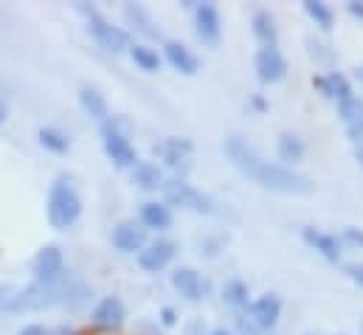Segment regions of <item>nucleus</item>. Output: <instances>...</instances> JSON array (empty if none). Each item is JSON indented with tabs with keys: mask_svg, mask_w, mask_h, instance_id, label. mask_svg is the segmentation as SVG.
Masks as SVG:
<instances>
[{
	"mask_svg": "<svg viewBox=\"0 0 363 335\" xmlns=\"http://www.w3.org/2000/svg\"><path fill=\"white\" fill-rule=\"evenodd\" d=\"M223 150H225L228 161L240 169L245 177L257 180L259 186H265V189H271V192H281V194H307V192L313 189V183H310L304 175H298L296 169H290V167L265 161V158H262L245 138H240V136H228L225 144H223Z\"/></svg>",
	"mask_w": 363,
	"mask_h": 335,
	"instance_id": "1",
	"label": "nucleus"
},
{
	"mask_svg": "<svg viewBox=\"0 0 363 335\" xmlns=\"http://www.w3.org/2000/svg\"><path fill=\"white\" fill-rule=\"evenodd\" d=\"M45 217L57 231L71 229L82 217V194L71 175H57V180L51 183L45 200Z\"/></svg>",
	"mask_w": 363,
	"mask_h": 335,
	"instance_id": "2",
	"label": "nucleus"
},
{
	"mask_svg": "<svg viewBox=\"0 0 363 335\" xmlns=\"http://www.w3.org/2000/svg\"><path fill=\"white\" fill-rule=\"evenodd\" d=\"M127 133H130V121L121 116H110L107 121H101V147L118 169H133L138 164V153L127 138Z\"/></svg>",
	"mask_w": 363,
	"mask_h": 335,
	"instance_id": "3",
	"label": "nucleus"
},
{
	"mask_svg": "<svg viewBox=\"0 0 363 335\" xmlns=\"http://www.w3.org/2000/svg\"><path fill=\"white\" fill-rule=\"evenodd\" d=\"M77 11L88 20V31H91V37L104 48V51H110V54H124V51H130V37H127V31L118 28V26H113L96 6L77 3Z\"/></svg>",
	"mask_w": 363,
	"mask_h": 335,
	"instance_id": "4",
	"label": "nucleus"
},
{
	"mask_svg": "<svg viewBox=\"0 0 363 335\" xmlns=\"http://www.w3.org/2000/svg\"><path fill=\"white\" fill-rule=\"evenodd\" d=\"M161 192H164V203L167 206H178V209L194 212V214H214V200L203 189H197L194 183H189L186 177H169V180H164Z\"/></svg>",
	"mask_w": 363,
	"mask_h": 335,
	"instance_id": "5",
	"label": "nucleus"
},
{
	"mask_svg": "<svg viewBox=\"0 0 363 335\" xmlns=\"http://www.w3.org/2000/svg\"><path fill=\"white\" fill-rule=\"evenodd\" d=\"M65 287H68V279H62L57 285L31 282L23 290H17L14 304H11V313H40V310H48V307H54V304L62 302Z\"/></svg>",
	"mask_w": 363,
	"mask_h": 335,
	"instance_id": "6",
	"label": "nucleus"
},
{
	"mask_svg": "<svg viewBox=\"0 0 363 335\" xmlns=\"http://www.w3.org/2000/svg\"><path fill=\"white\" fill-rule=\"evenodd\" d=\"M31 273H34V282H43V285H57V282L68 279L62 248L60 246H43L31 259Z\"/></svg>",
	"mask_w": 363,
	"mask_h": 335,
	"instance_id": "7",
	"label": "nucleus"
},
{
	"mask_svg": "<svg viewBox=\"0 0 363 335\" xmlns=\"http://www.w3.org/2000/svg\"><path fill=\"white\" fill-rule=\"evenodd\" d=\"M279 319H281V299L276 293H262L251 299V304L245 307V322L254 324L259 333H271Z\"/></svg>",
	"mask_w": 363,
	"mask_h": 335,
	"instance_id": "8",
	"label": "nucleus"
},
{
	"mask_svg": "<svg viewBox=\"0 0 363 335\" xmlns=\"http://www.w3.org/2000/svg\"><path fill=\"white\" fill-rule=\"evenodd\" d=\"M155 158L175 172V177H183L191 169V141L189 138H164L152 147Z\"/></svg>",
	"mask_w": 363,
	"mask_h": 335,
	"instance_id": "9",
	"label": "nucleus"
},
{
	"mask_svg": "<svg viewBox=\"0 0 363 335\" xmlns=\"http://www.w3.org/2000/svg\"><path fill=\"white\" fill-rule=\"evenodd\" d=\"M254 68H257V77L259 82L276 84L287 77V60L284 54L276 48V45H262L254 57Z\"/></svg>",
	"mask_w": 363,
	"mask_h": 335,
	"instance_id": "10",
	"label": "nucleus"
},
{
	"mask_svg": "<svg viewBox=\"0 0 363 335\" xmlns=\"http://www.w3.org/2000/svg\"><path fill=\"white\" fill-rule=\"evenodd\" d=\"M194 31L203 45H217L223 37V20L220 9L214 3H197L194 6Z\"/></svg>",
	"mask_w": 363,
	"mask_h": 335,
	"instance_id": "11",
	"label": "nucleus"
},
{
	"mask_svg": "<svg viewBox=\"0 0 363 335\" xmlns=\"http://www.w3.org/2000/svg\"><path fill=\"white\" fill-rule=\"evenodd\" d=\"M175 253H178V243L158 237V240L147 243V246L138 251V265H141V270H147V273H158V270H164V268L175 259Z\"/></svg>",
	"mask_w": 363,
	"mask_h": 335,
	"instance_id": "12",
	"label": "nucleus"
},
{
	"mask_svg": "<svg viewBox=\"0 0 363 335\" xmlns=\"http://www.w3.org/2000/svg\"><path fill=\"white\" fill-rule=\"evenodd\" d=\"M113 240V248L121 253H138L147 246V229L138 223V220H124L113 229L110 234Z\"/></svg>",
	"mask_w": 363,
	"mask_h": 335,
	"instance_id": "13",
	"label": "nucleus"
},
{
	"mask_svg": "<svg viewBox=\"0 0 363 335\" xmlns=\"http://www.w3.org/2000/svg\"><path fill=\"white\" fill-rule=\"evenodd\" d=\"M93 324L96 327H101V330H121V324H124V319H127V310H124V302L118 299V296H104V299H99V304L93 307L91 313Z\"/></svg>",
	"mask_w": 363,
	"mask_h": 335,
	"instance_id": "14",
	"label": "nucleus"
},
{
	"mask_svg": "<svg viewBox=\"0 0 363 335\" xmlns=\"http://www.w3.org/2000/svg\"><path fill=\"white\" fill-rule=\"evenodd\" d=\"M172 287L186 302H200V299H206V290H208L203 276L189 265H181V268L172 270Z\"/></svg>",
	"mask_w": 363,
	"mask_h": 335,
	"instance_id": "15",
	"label": "nucleus"
},
{
	"mask_svg": "<svg viewBox=\"0 0 363 335\" xmlns=\"http://www.w3.org/2000/svg\"><path fill=\"white\" fill-rule=\"evenodd\" d=\"M138 223L147 231H167L172 226V209L158 200H144L138 209Z\"/></svg>",
	"mask_w": 363,
	"mask_h": 335,
	"instance_id": "16",
	"label": "nucleus"
},
{
	"mask_svg": "<svg viewBox=\"0 0 363 335\" xmlns=\"http://www.w3.org/2000/svg\"><path fill=\"white\" fill-rule=\"evenodd\" d=\"M164 57H167V62H169L178 74L191 77V74L200 71V60L191 54V48H186L178 40H167V43H164Z\"/></svg>",
	"mask_w": 363,
	"mask_h": 335,
	"instance_id": "17",
	"label": "nucleus"
},
{
	"mask_svg": "<svg viewBox=\"0 0 363 335\" xmlns=\"http://www.w3.org/2000/svg\"><path fill=\"white\" fill-rule=\"evenodd\" d=\"M301 237H304V243H307L310 248H315L327 262H341V253H344L341 248H344V246H341V240H338L335 234H327V231H318V229H310V226H307Z\"/></svg>",
	"mask_w": 363,
	"mask_h": 335,
	"instance_id": "18",
	"label": "nucleus"
},
{
	"mask_svg": "<svg viewBox=\"0 0 363 335\" xmlns=\"http://www.w3.org/2000/svg\"><path fill=\"white\" fill-rule=\"evenodd\" d=\"M276 155H279L281 167L293 169L296 164L304 161V155H307V144H304V138L296 136V133H281V136L276 138Z\"/></svg>",
	"mask_w": 363,
	"mask_h": 335,
	"instance_id": "19",
	"label": "nucleus"
},
{
	"mask_svg": "<svg viewBox=\"0 0 363 335\" xmlns=\"http://www.w3.org/2000/svg\"><path fill=\"white\" fill-rule=\"evenodd\" d=\"M313 84L321 90L324 99H333V101H338V104L352 96V84H350V79H347L341 71H330V74H324V77H315Z\"/></svg>",
	"mask_w": 363,
	"mask_h": 335,
	"instance_id": "20",
	"label": "nucleus"
},
{
	"mask_svg": "<svg viewBox=\"0 0 363 335\" xmlns=\"http://www.w3.org/2000/svg\"><path fill=\"white\" fill-rule=\"evenodd\" d=\"M124 20H127L138 34H144V37H150V40H158V37H161V31H158L152 14H150L144 6H138V3H127V6H124Z\"/></svg>",
	"mask_w": 363,
	"mask_h": 335,
	"instance_id": "21",
	"label": "nucleus"
},
{
	"mask_svg": "<svg viewBox=\"0 0 363 335\" xmlns=\"http://www.w3.org/2000/svg\"><path fill=\"white\" fill-rule=\"evenodd\" d=\"M79 104H82V110L96 119V121H107L110 119V107H107V99H104V93L99 90V87H93V84H82L79 87Z\"/></svg>",
	"mask_w": 363,
	"mask_h": 335,
	"instance_id": "22",
	"label": "nucleus"
},
{
	"mask_svg": "<svg viewBox=\"0 0 363 335\" xmlns=\"http://www.w3.org/2000/svg\"><path fill=\"white\" fill-rule=\"evenodd\" d=\"M164 169L158 167L155 161H138L135 167H133V183L138 186V189H144V192H155V189H161L164 186Z\"/></svg>",
	"mask_w": 363,
	"mask_h": 335,
	"instance_id": "23",
	"label": "nucleus"
},
{
	"mask_svg": "<svg viewBox=\"0 0 363 335\" xmlns=\"http://www.w3.org/2000/svg\"><path fill=\"white\" fill-rule=\"evenodd\" d=\"M223 302L231 307V310H245L251 304V290H248V282L242 279H228L223 285Z\"/></svg>",
	"mask_w": 363,
	"mask_h": 335,
	"instance_id": "24",
	"label": "nucleus"
},
{
	"mask_svg": "<svg viewBox=\"0 0 363 335\" xmlns=\"http://www.w3.org/2000/svg\"><path fill=\"white\" fill-rule=\"evenodd\" d=\"M254 37L262 43V45H276V40H279V26H276V20H273L271 11H265V9H259V11H254Z\"/></svg>",
	"mask_w": 363,
	"mask_h": 335,
	"instance_id": "25",
	"label": "nucleus"
},
{
	"mask_svg": "<svg viewBox=\"0 0 363 335\" xmlns=\"http://www.w3.org/2000/svg\"><path fill=\"white\" fill-rule=\"evenodd\" d=\"M130 60H133L141 71H147V74L161 71V54H158L152 45H144V43L130 45Z\"/></svg>",
	"mask_w": 363,
	"mask_h": 335,
	"instance_id": "26",
	"label": "nucleus"
},
{
	"mask_svg": "<svg viewBox=\"0 0 363 335\" xmlns=\"http://www.w3.org/2000/svg\"><path fill=\"white\" fill-rule=\"evenodd\" d=\"M37 138H40L43 150H48L54 155H65L71 150V138L62 130H57V127H40L37 130Z\"/></svg>",
	"mask_w": 363,
	"mask_h": 335,
	"instance_id": "27",
	"label": "nucleus"
},
{
	"mask_svg": "<svg viewBox=\"0 0 363 335\" xmlns=\"http://www.w3.org/2000/svg\"><path fill=\"white\" fill-rule=\"evenodd\" d=\"M91 287L85 285V282H68V287H65V293H62V307H68L71 313H77V310H82L88 302H91Z\"/></svg>",
	"mask_w": 363,
	"mask_h": 335,
	"instance_id": "28",
	"label": "nucleus"
},
{
	"mask_svg": "<svg viewBox=\"0 0 363 335\" xmlns=\"http://www.w3.org/2000/svg\"><path fill=\"white\" fill-rule=\"evenodd\" d=\"M304 11L310 14V20H313L318 28H324V31L333 28L335 14H333V9H330L327 3H321V0H307V3H304Z\"/></svg>",
	"mask_w": 363,
	"mask_h": 335,
	"instance_id": "29",
	"label": "nucleus"
},
{
	"mask_svg": "<svg viewBox=\"0 0 363 335\" xmlns=\"http://www.w3.org/2000/svg\"><path fill=\"white\" fill-rule=\"evenodd\" d=\"M338 116L344 119V124H355V121H363V99L361 96H350L338 104Z\"/></svg>",
	"mask_w": 363,
	"mask_h": 335,
	"instance_id": "30",
	"label": "nucleus"
},
{
	"mask_svg": "<svg viewBox=\"0 0 363 335\" xmlns=\"http://www.w3.org/2000/svg\"><path fill=\"white\" fill-rule=\"evenodd\" d=\"M307 54H310L318 65H333V62H335V54H333L324 43H318V40H313V37H307Z\"/></svg>",
	"mask_w": 363,
	"mask_h": 335,
	"instance_id": "31",
	"label": "nucleus"
},
{
	"mask_svg": "<svg viewBox=\"0 0 363 335\" xmlns=\"http://www.w3.org/2000/svg\"><path fill=\"white\" fill-rule=\"evenodd\" d=\"M341 246H350V248H363V231L361 229H355V226H347L344 231H341Z\"/></svg>",
	"mask_w": 363,
	"mask_h": 335,
	"instance_id": "32",
	"label": "nucleus"
},
{
	"mask_svg": "<svg viewBox=\"0 0 363 335\" xmlns=\"http://www.w3.org/2000/svg\"><path fill=\"white\" fill-rule=\"evenodd\" d=\"M14 296H17V287L9 282H0V313H11Z\"/></svg>",
	"mask_w": 363,
	"mask_h": 335,
	"instance_id": "33",
	"label": "nucleus"
},
{
	"mask_svg": "<svg viewBox=\"0 0 363 335\" xmlns=\"http://www.w3.org/2000/svg\"><path fill=\"white\" fill-rule=\"evenodd\" d=\"M208 333H211V330L206 327L203 319H189L186 327H183V335H208Z\"/></svg>",
	"mask_w": 363,
	"mask_h": 335,
	"instance_id": "34",
	"label": "nucleus"
},
{
	"mask_svg": "<svg viewBox=\"0 0 363 335\" xmlns=\"http://www.w3.org/2000/svg\"><path fill=\"white\" fill-rule=\"evenodd\" d=\"M347 138H350L355 147H361V144H363V121L347 124Z\"/></svg>",
	"mask_w": 363,
	"mask_h": 335,
	"instance_id": "35",
	"label": "nucleus"
},
{
	"mask_svg": "<svg viewBox=\"0 0 363 335\" xmlns=\"http://www.w3.org/2000/svg\"><path fill=\"white\" fill-rule=\"evenodd\" d=\"M200 248H203V253H206V256H217V251L223 248V243L208 237V240H203V243H200Z\"/></svg>",
	"mask_w": 363,
	"mask_h": 335,
	"instance_id": "36",
	"label": "nucleus"
},
{
	"mask_svg": "<svg viewBox=\"0 0 363 335\" xmlns=\"http://www.w3.org/2000/svg\"><path fill=\"white\" fill-rule=\"evenodd\" d=\"M161 322H164V327H172V324H178V313L172 307H164L161 310Z\"/></svg>",
	"mask_w": 363,
	"mask_h": 335,
	"instance_id": "37",
	"label": "nucleus"
},
{
	"mask_svg": "<svg viewBox=\"0 0 363 335\" xmlns=\"http://www.w3.org/2000/svg\"><path fill=\"white\" fill-rule=\"evenodd\" d=\"M237 324H240V333L242 335H268V333H259L254 324H248V322H245V316H240V319H237Z\"/></svg>",
	"mask_w": 363,
	"mask_h": 335,
	"instance_id": "38",
	"label": "nucleus"
},
{
	"mask_svg": "<svg viewBox=\"0 0 363 335\" xmlns=\"http://www.w3.org/2000/svg\"><path fill=\"white\" fill-rule=\"evenodd\" d=\"M17 335H51V330H45L43 324H28V327H23Z\"/></svg>",
	"mask_w": 363,
	"mask_h": 335,
	"instance_id": "39",
	"label": "nucleus"
},
{
	"mask_svg": "<svg viewBox=\"0 0 363 335\" xmlns=\"http://www.w3.org/2000/svg\"><path fill=\"white\" fill-rule=\"evenodd\" d=\"M350 14H355V17H361L363 20V0H350Z\"/></svg>",
	"mask_w": 363,
	"mask_h": 335,
	"instance_id": "40",
	"label": "nucleus"
},
{
	"mask_svg": "<svg viewBox=\"0 0 363 335\" xmlns=\"http://www.w3.org/2000/svg\"><path fill=\"white\" fill-rule=\"evenodd\" d=\"M350 276L363 287V265H350Z\"/></svg>",
	"mask_w": 363,
	"mask_h": 335,
	"instance_id": "41",
	"label": "nucleus"
},
{
	"mask_svg": "<svg viewBox=\"0 0 363 335\" xmlns=\"http://www.w3.org/2000/svg\"><path fill=\"white\" fill-rule=\"evenodd\" d=\"M141 335H161V333H158V327H155V324L144 322V324H141Z\"/></svg>",
	"mask_w": 363,
	"mask_h": 335,
	"instance_id": "42",
	"label": "nucleus"
},
{
	"mask_svg": "<svg viewBox=\"0 0 363 335\" xmlns=\"http://www.w3.org/2000/svg\"><path fill=\"white\" fill-rule=\"evenodd\" d=\"M251 107H254V110H259V113H262V110H265V107H268V104H265V99H259V96H257V99H251Z\"/></svg>",
	"mask_w": 363,
	"mask_h": 335,
	"instance_id": "43",
	"label": "nucleus"
},
{
	"mask_svg": "<svg viewBox=\"0 0 363 335\" xmlns=\"http://www.w3.org/2000/svg\"><path fill=\"white\" fill-rule=\"evenodd\" d=\"M6 119H9V104L0 99V124H6Z\"/></svg>",
	"mask_w": 363,
	"mask_h": 335,
	"instance_id": "44",
	"label": "nucleus"
},
{
	"mask_svg": "<svg viewBox=\"0 0 363 335\" xmlns=\"http://www.w3.org/2000/svg\"><path fill=\"white\" fill-rule=\"evenodd\" d=\"M51 335H79V333H77L74 327H60V330H54Z\"/></svg>",
	"mask_w": 363,
	"mask_h": 335,
	"instance_id": "45",
	"label": "nucleus"
},
{
	"mask_svg": "<svg viewBox=\"0 0 363 335\" xmlns=\"http://www.w3.org/2000/svg\"><path fill=\"white\" fill-rule=\"evenodd\" d=\"M208 335H234L231 330H225V327H217V330H211Z\"/></svg>",
	"mask_w": 363,
	"mask_h": 335,
	"instance_id": "46",
	"label": "nucleus"
},
{
	"mask_svg": "<svg viewBox=\"0 0 363 335\" xmlns=\"http://www.w3.org/2000/svg\"><path fill=\"white\" fill-rule=\"evenodd\" d=\"M355 158H358V164L363 167V144L361 147H355Z\"/></svg>",
	"mask_w": 363,
	"mask_h": 335,
	"instance_id": "47",
	"label": "nucleus"
},
{
	"mask_svg": "<svg viewBox=\"0 0 363 335\" xmlns=\"http://www.w3.org/2000/svg\"><path fill=\"white\" fill-rule=\"evenodd\" d=\"M358 79H361V82H363V65H361V68H358Z\"/></svg>",
	"mask_w": 363,
	"mask_h": 335,
	"instance_id": "48",
	"label": "nucleus"
},
{
	"mask_svg": "<svg viewBox=\"0 0 363 335\" xmlns=\"http://www.w3.org/2000/svg\"><path fill=\"white\" fill-rule=\"evenodd\" d=\"M361 335H363V322H361Z\"/></svg>",
	"mask_w": 363,
	"mask_h": 335,
	"instance_id": "49",
	"label": "nucleus"
}]
</instances>
